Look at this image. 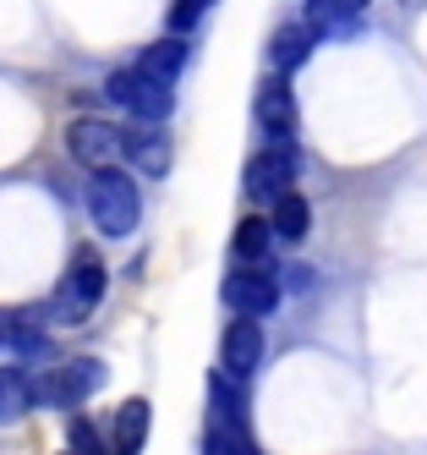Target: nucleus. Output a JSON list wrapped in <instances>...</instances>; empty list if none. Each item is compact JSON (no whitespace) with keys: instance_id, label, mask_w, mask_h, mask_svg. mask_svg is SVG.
I'll use <instances>...</instances> for the list:
<instances>
[{"instance_id":"obj_1","label":"nucleus","mask_w":427,"mask_h":455,"mask_svg":"<svg viewBox=\"0 0 427 455\" xmlns=\"http://www.w3.org/2000/svg\"><path fill=\"white\" fill-rule=\"evenodd\" d=\"M88 214H93V225H99L105 236H131V231H138L143 198H138V187H131V176L115 171V165H93V181H88Z\"/></svg>"},{"instance_id":"obj_2","label":"nucleus","mask_w":427,"mask_h":455,"mask_svg":"<svg viewBox=\"0 0 427 455\" xmlns=\"http://www.w3.org/2000/svg\"><path fill=\"white\" fill-rule=\"evenodd\" d=\"M105 264H99V252H77L72 258V269H66V280H60V291H55V318L60 323H83L99 302H105Z\"/></svg>"},{"instance_id":"obj_3","label":"nucleus","mask_w":427,"mask_h":455,"mask_svg":"<svg viewBox=\"0 0 427 455\" xmlns=\"http://www.w3.org/2000/svg\"><path fill=\"white\" fill-rule=\"evenodd\" d=\"M105 384V363H93V356H77V363H66V368H50L33 379V406H60V411H72L83 406L93 389Z\"/></svg>"},{"instance_id":"obj_4","label":"nucleus","mask_w":427,"mask_h":455,"mask_svg":"<svg viewBox=\"0 0 427 455\" xmlns=\"http://www.w3.org/2000/svg\"><path fill=\"white\" fill-rule=\"evenodd\" d=\"M105 100H110V105H121L126 116H143V121H164V116H170V88L154 83V77H143L138 67L110 72Z\"/></svg>"},{"instance_id":"obj_5","label":"nucleus","mask_w":427,"mask_h":455,"mask_svg":"<svg viewBox=\"0 0 427 455\" xmlns=\"http://www.w3.org/2000/svg\"><path fill=\"white\" fill-rule=\"evenodd\" d=\"M296 181V148H290V138H280L274 148H263V154H252V165H247V192L257 204H269V198H280V192Z\"/></svg>"},{"instance_id":"obj_6","label":"nucleus","mask_w":427,"mask_h":455,"mask_svg":"<svg viewBox=\"0 0 427 455\" xmlns=\"http://www.w3.org/2000/svg\"><path fill=\"white\" fill-rule=\"evenodd\" d=\"M66 148H72V159H83V165H110V159H121V126L83 116V121H72V132H66Z\"/></svg>"},{"instance_id":"obj_7","label":"nucleus","mask_w":427,"mask_h":455,"mask_svg":"<svg viewBox=\"0 0 427 455\" xmlns=\"http://www.w3.org/2000/svg\"><path fill=\"white\" fill-rule=\"evenodd\" d=\"M252 110H257V121H263V132L290 138V132H296V88H290V72L263 77V83H257Z\"/></svg>"},{"instance_id":"obj_8","label":"nucleus","mask_w":427,"mask_h":455,"mask_svg":"<svg viewBox=\"0 0 427 455\" xmlns=\"http://www.w3.org/2000/svg\"><path fill=\"white\" fill-rule=\"evenodd\" d=\"M225 302H230V313L263 318V313H274V307H280V285L263 275V269H241V275H230V280H225Z\"/></svg>"},{"instance_id":"obj_9","label":"nucleus","mask_w":427,"mask_h":455,"mask_svg":"<svg viewBox=\"0 0 427 455\" xmlns=\"http://www.w3.org/2000/svg\"><path fill=\"white\" fill-rule=\"evenodd\" d=\"M219 356H225V373L247 379V373L263 363V330H257V318L236 313V323H230V330H225V340H219Z\"/></svg>"},{"instance_id":"obj_10","label":"nucleus","mask_w":427,"mask_h":455,"mask_svg":"<svg viewBox=\"0 0 427 455\" xmlns=\"http://www.w3.org/2000/svg\"><path fill=\"white\" fill-rule=\"evenodd\" d=\"M121 154H131V165L148 171V176H164V171H170V138L159 132V121L121 132Z\"/></svg>"},{"instance_id":"obj_11","label":"nucleus","mask_w":427,"mask_h":455,"mask_svg":"<svg viewBox=\"0 0 427 455\" xmlns=\"http://www.w3.org/2000/svg\"><path fill=\"white\" fill-rule=\"evenodd\" d=\"M186 60H192V50H186V39L181 34H170V39H159V44H148L143 55H138V72L143 77H154V83H164L170 88L181 72H186Z\"/></svg>"},{"instance_id":"obj_12","label":"nucleus","mask_w":427,"mask_h":455,"mask_svg":"<svg viewBox=\"0 0 427 455\" xmlns=\"http://www.w3.org/2000/svg\"><path fill=\"white\" fill-rule=\"evenodd\" d=\"M148 401L143 395H131L121 411H115V455H143V444H148Z\"/></svg>"},{"instance_id":"obj_13","label":"nucleus","mask_w":427,"mask_h":455,"mask_svg":"<svg viewBox=\"0 0 427 455\" xmlns=\"http://www.w3.org/2000/svg\"><path fill=\"white\" fill-rule=\"evenodd\" d=\"M274 204V214H269V231L274 236H285V242H302L307 236V225H312V214H307V198L302 192H280V198H269Z\"/></svg>"},{"instance_id":"obj_14","label":"nucleus","mask_w":427,"mask_h":455,"mask_svg":"<svg viewBox=\"0 0 427 455\" xmlns=\"http://www.w3.org/2000/svg\"><path fill=\"white\" fill-rule=\"evenodd\" d=\"M214 428H247V395L236 389V373H214Z\"/></svg>"},{"instance_id":"obj_15","label":"nucleus","mask_w":427,"mask_h":455,"mask_svg":"<svg viewBox=\"0 0 427 455\" xmlns=\"http://www.w3.org/2000/svg\"><path fill=\"white\" fill-rule=\"evenodd\" d=\"M33 411V373L0 368V422H22Z\"/></svg>"},{"instance_id":"obj_16","label":"nucleus","mask_w":427,"mask_h":455,"mask_svg":"<svg viewBox=\"0 0 427 455\" xmlns=\"http://www.w3.org/2000/svg\"><path fill=\"white\" fill-rule=\"evenodd\" d=\"M269 242H274V231H269V220H257V214H247L236 225V236H230L241 264H263V258H269Z\"/></svg>"},{"instance_id":"obj_17","label":"nucleus","mask_w":427,"mask_h":455,"mask_svg":"<svg viewBox=\"0 0 427 455\" xmlns=\"http://www.w3.org/2000/svg\"><path fill=\"white\" fill-rule=\"evenodd\" d=\"M307 50H312V28H285V34H274V44H269L274 72H296L307 60Z\"/></svg>"},{"instance_id":"obj_18","label":"nucleus","mask_w":427,"mask_h":455,"mask_svg":"<svg viewBox=\"0 0 427 455\" xmlns=\"http://www.w3.org/2000/svg\"><path fill=\"white\" fill-rule=\"evenodd\" d=\"M0 340H12L17 351H44V330H39V313H0Z\"/></svg>"},{"instance_id":"obj_19","label":"nucleus","mask_w":427,"mask_h":455,"mask_svg":"<svg viewBox=\"0 0 427 455\" xmlns=\"http://www.w3.org/2000/svg\"><path fill=\"white\" fill-rule=\"evenodd\" d=\"M368 12V0H307V28H340Z\"/></svg>"},{"instance_id":"obj_20","label":"nucleus","mask_w":427,"mask_h":455,"mask_svg":"<svg viewBox=\"0 0 427 455\" xmlns=\"http://www.w3.org/2000/svg\"><path fill=\"white\" fill-rule=\"evenodd\" d=\"M203 455H257V450L247 444V428H209Z\"/></svg>"},{"instance_id":"obj_21","label":"nucleus","mask_w":427,"mask_h":455,"mask_svg":"<svg viewBox=\"0 0 427 455\" xmlns=\"http://www.w3.org/2000/svg\"><path fill=\"white\" fill-rule=\"evenodd\" d=\"M203 12H209V0H176V6H170V34H181V39H186Z\"/></svg>"},{"instance_id":"obj_22","label":"nucleus","mask_w":427,"mask_h":455,"mask_svg":"<svg viewBox=\"0 0 427 455\" xmlns=\"http://www.w3.org/2000/svg\"><path fill=\"white\" fill-rule=\"evenodd\" d=\"M72 455H110V450H105V439H99V428H93L88 417H77V422H72Z\"/></svg>"}]
</instances>
